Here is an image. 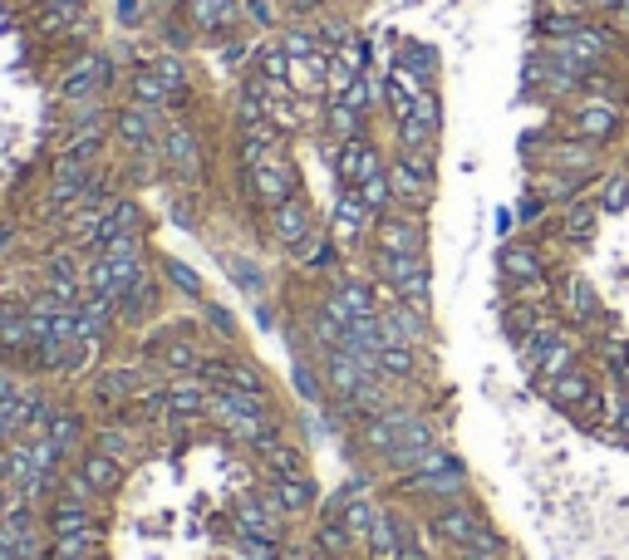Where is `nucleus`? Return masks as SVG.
Wrapping results in <instances>:
<instances>
[{
    "label": "nucleus",
    "mask_w": 629,
    "mask_h": 560,
    "mask_svg": "<svg viewBox=\"0 0 629 560\" xmlns=\"http://www.w3.org/2000/svg\"><path fill=\"white\" fill-rule=\"evenodd\" d=\"M556 310L560 319H566L570 329H580V335H605V301H600V291L586 281V276H566V281H556Z\"/></svg>",
    "instance_id": "nucleus-20"
},
{
    "label": "nucleus",
    "mask_w": 629,
    "mask_h": 560,
    "mask_svg": "<svg viewBox=\"0 0 629 560\" xmlns=\"http://www.w3.org/2000/svg\"><path fill=\"white\" fill-rule=\"evenodd\" d=\"M104 546H109V526H94V531H79V536H60V541H50L44 560H104Z\"/></svg>",
    "instance_id": "nucleus-44"
},
{
    "label": "nucleus",
    "mask_w": 629,
    "mask_h": 560,
    "mask_svg": "<svg viewBox=\"0 0 629 560\" xmlns=\"http://www.w3.org/2000/svg\"><path fill=\"white\" fill-rule=\"evenodd\" d=\"M89 432H94V418H89L79 404H60V414H54V422H50V432H44V438L60 442V452L74 462V457L89 448Z\"/></svg>",
    "instance_id": "nucleus-38"
},
{
    "label": "nucleus",
    "mask_w": 629,
    "mask_h": 560,
    "mask_svg": "<svg viewBox=\"0 0 629 560\" xmlns=\"http://www.w3.org/2000/svg\"><path fill=\"white\" fill-rule=\"evenodd\" d=\"M423 94V84L414 74H404L398 70V64H388V74H384V119L388 123H398V119H408V113H414V99Z\"/></svg>",
    "instance_id": "nucleus-43"
},
{
    "label": "nucleus",
    "mask_w": 629,
    "mask_h": 560,
    "mask_svg": "<svg viewBox=\"0 0 629 560\" xmlns=\"http://www.w3.org/2000/svg\"><path fill=\"white\" fill-rule=\"evenodd\" d=\"M595 359H600V369L615 379V374L629 364V339L615 335V329H610V335H595Z\"/></svg>",
    "instance_id": "nucleus-52"
},
{
    "label": "nucleus",
    "mask_w": 629,
    "mask_h": 560,
    "mask_svg": "<svg viewBox=\"0 0 629 560\" xmlns=\"http://www.w3.org/2000/svg\"><path fill=\"white\" fill-rule=\"evenodd\" d=\"M236 182H242L246 207L271 212V207H281L285 197H295V192H301V163H295L291 147H281V153L261 157V163L236 167Z\"/></svg>",
    "instance_id": "nucleus-7"
},
{
    "label": "nucleus",
    "mask_w": 629,
    "mask_h": 560,
    "mask_svg": "<svg viewBox=\"0 0 629 560\" xmlns=\"http://www.w3.org/2000/svg\"><path fill=\"white\" fill-rule=\"evenodd\" d=\"M163 113H153V109H139V104H113V123H109V133H113V147L119 153H139V147H153L158 139H163Z\"/></svg>",
    "instance_id": "nucleus-23"
},
{
    "label": "nucleus",
    "mask_w": 629,
    "mask_h": 560,
    "mask_svg": "<svg viewBox=\"0 0 629 560\" xmlns=\"http://www.w3.org/2000/svg\"><path fill=\"white\" fill-rule=\"evenodd\" d=\"M335 60L345 64V70H354V74H369L374 70V40L364 35V30H354V35L335 50Z\"/></svg>",
    "instance_id": "nucleus-49"
},
{
    "label": "nucleus",
    "mask_w": 629,
    "mask_h": 560,
    "mask_svg": "<svg viewBox=\"0 0 629 560\" xmlns=\"http://www.w3.org/2000/svg\"><path fill=\"white\" fill-rule=\"evenodd\" d=\"M123 74L119 60H113V50L104 44H89V50H74L70 60L60 64V74H54V99H60V109H79V104H104L123 89Z\"/></svg>",
    "instance_id": "nucleus-1"
},
{
    "label": "nucleus",
    "mask_w": 629,
    "mask_h": 560,
    "mask_svg": "<svg viewBox=\"0 0 629 560\" xmlns=\"http://www.w3.org/2000/svg\"><path fill=\"white\" fill-rule=\"evenodd\" d=\"M615 442H625V448H629V398H625V414H620V428H615Z\"/></svg>",
    "instance_id": "nucleus-63"
},
{
    "label": "nucleus",
    "mask_w": 629,
    "mask_h": 560,
    "mask_svg": "<svg viewBox=\"0 0 629 560\" xmlns=\"http://www.w3.org/2000/svg\"><path fill=\"white\" fill-rule=\"evenodd\" d=\"M414 119L428 123L433 133H443V94H438V89H423V94L414 99Z\"/></svg>",
    "instance_id": "nucleus-55"
},
{
    "label": "nucleus",
    "mask_w": 629,
    "mask_h": 560,
    "mask_svg": "<svg viewBox=\"0 0 629 560\" xmlns=\"http://www.w3.org/2000/svg\"><path fill=\"white\" fill-rule=\"evenodd\" d=\"M216 266H222V276L232 281L236 291L246 295V301H261V295H271L266 266H261L256 256H246V251H216Z\"/></svg>",
    "instance_id": "nucleus-37"
},
{
    "label": "nucleus",
    "mask_w": 629,
    "mask_h": 560,
    "mask_svg": "<svg viewBox=\"0 0 629 560\" xmlns=\"http://www.w3.org/2000/svg\"><path fill=\"white\" fill-rule=\"evenodd\" d=\"M153 384H163V379H158L143 359L139 364L119 359V364H99V369L84 379V394H89V404L109 418V414H129Z\"/></svg>",
    "instance_id": "nucleus-4"
},
{
    "label": "nucleus",
    "mask_w": 629,
    "mask_h": 560,
    "mask_svg": "<svg viewBox=\"0 0 629 560\" xmlns=\"http://www.w3.org/2000/svg\"><path fill=\"white\" fill-rule=\"evenodd\" d=\"M311 551H315V560H364V546L354 541V531L339 521L335 507H325V501H319L315 526H311Z\"/></svg>",
    "instance_id": "nucleus-28"
},
{
    "label": "nucleus",
    "mask_w": 629,
    "mask_h": 560,
    "mask_svg": "<svg viewBox=\"0 0 629 560\" xmlns=\"http://www.w3.org/2000/svg\"><path fill=\"white\" fill-rule=\"evenodd\" d=\"M605 20H610V26H615V30H620V35L629 40V0H615V6H610V16H605Z\"/></svg>",
    "instance_id": "nucleus-58"
},
{
    "label": "nucleus",
    "mask_w": 629,
    "mask_h": 560,
    "mask_svg": "<svg viewBox=\"0 0 629 560\" xmlns=\"http://www.w3.org/2000/svg\"><path fill=\"white\" fill-rule=\"evenodd\" d=\"M369 251H388V256H428V212L394 207L374 222Z\"/></svg>",
    "instance_id": "nucleus-12"
},
{
    "label": "nucleus",
    "mask_w": 629,
    "mask_h": 560,
    "mask_svg": "<svg viewBox=\"0 0 629 560\" xmlns=\"http://www.w3.org/2000/svg\"><path fill=\"white\" fill-rule=\"evenodd\" d=\"M276 560H315V551H311V546H281Z\"/></svg>",
    "instance_id": "nucleus-60"
},
{
    "label": "nucleus",
    "mask_w": 629,
    "mask_h": 560,
    "mask_svg": "<svg viewBox=\"0 0 629 560\" xmlns=\"http://www.w3.org/2000/svg\"><path fill=\"white\" fill-rule=\"evenodd\" d=\"M285 541H271V536H232L236 560H276Z\"/></svg>",
    "instance_id": "nucleus-53"
},
{
    "label": "nucleus",
    "mask_w": 629,
    "mask_h": 560,
    "mask_svg": "<svg viewBox=\"0 0 629 560\" xmlns=\"http://www.w3.org/2000/svg\"><path fill=\"white\" fill-rule=\"evenodd\" d=\"M438 442H443L438 422H433L428 414H418V418L404 428V438H398V448L388 452L384 472H388V477H404V472H414V467H418V457H428L433 448H438Z\"/></svg>",
    "instance_id": "nucleus-31"
},
{
    "label": "nucleus",
    "mask_w": 629,
    "mask_h": 560,
    "mask_svg": "<svg viewBox=\"0 0 629 560\" xmlns=\"http://www.w3.org/2000/svg\"><path fill=\"white\" fill-rule=\"evenodd\" d=\"M319 226H325V222L315 216V207H311V197H305V192H295V197H285L281 207L266 212V236L285 251V256H295V251L311 242Z\"/></svg>",
    "instance_id": "nucleus-19"
},
{
    "label": "nucleus",
    "mask_w": 629,
    "mask_h": 560,
    "mask_svg": "<svg viewBox=\"0 0 629 560\" xmlns=\"http://www.w3.org/2000/svg\"><path fill=\"white\" fill-rule=\"evenodd\" d=\"M325 153H329V177H335V187H359L364 177H374L388 167V147L374 143V139L325 143Z\"/></svg>",
    "instance_id": "nucleus-18"
},
{
    "label": "nucleus",
    "mask_w": 629,
    "mask_h": 560,
    "mask_svg": "<svg viewBox=\"0 0 629 560\" xmlns=\"http://www.w3.org/2000/svg\"><path fill=\"white\" fill-rule=\"evenodd\" d=\"M148 70L163 79L168 89L182 99V113L192 109V99H197V74H192V60L187 54H173V50H158L153 60H148Z\"/></svg>",
    "instance_id": "nucleus-39"
},
{
    "label": "nucleus",
    "mask_w": 629,
    "mask_h": 560,
    "mask_svg": "<svg viewBox=\"0 0 629 560\" xmlns=\"http://www.w3.org/2000/svg\"><path fill=\"white\" fill-rule=\"evenodd\" d=\"M374 369H379V379L394 384V388H418L423 379H433V349L384 345L374 354Z\"/></svg>",
    "instance_id": "nucleus-27"
},
{
    "label": "nucleus",
    "mask_w": 629,
    "mask_h": 560,
    "mask_svg": "<svg viewBox=\"0 0 629 560\" xmlns=\"http://www.w3.org/2000/svg\"><path fill=\"white\" fill-rule=\"evenodd\" d=\"M394 64L404 74H414L423 89H438V79H443V54H438V44H428V40H404Z\"/></svg>",
    "instance_id": "nucleus-40"
},
{
    "label": "nucleus",
    "mask_w": 629,
    "mask_h": 560,
    "mask_svg": "<svg viewBox=\"0 0 629 560\" xmlns=\"http://www.w3.org/2000/svg\"><path fill=\"white\" fill-rule=\"evenodd\" d=\"M261 491H266L271 501L285 511V521H305V517H315L319 511V482L311 472H285V477H266L261 482Z\"/></svg>",
    "instance_id": "nucleus-26"
},
{
    "label": "nucleus",
    "mask_w": 629,
    "mask_h": 560,
    "mask_svg": "<svg viewBox=\"0 0 629 560\" xmlns=\"http://www.w3.org/2000/svg\"><path fill=\"white\" fill-rule=\"evenodd\" d=\"M202 379L212 388H242V394H276L271 374L261 369V359H251L246 345L242 349H212L202 364Z\"/></svg>",
    "instance_id": "nucleus-13"
},
{
    "label": "nucleus",
    "mask_w": 629,
    "mask_h": 560,
    "mask_svg": "<svg viewBox=\"0 0 629 560\" xmlns=\"http://www.w3.org/2000/svg\"><path fill=\"white\" fill-rule=\"evenodd\" d=\"M615 379H620V384L629 388V364H625V369H620V374H615Z\"/></svg>",
    "instance_id": "nucleus-64"
},
{
    "label": "nucleus",
    "mask_w": 629,
    "mask_h": 560,
    "mask_svg": "<svg viewBox=\"0 0 629 560\" xmlns=\"http://www.w3.org/2000/svg\"><path fill=\"white\" fill-rule=\"evenodd\" d=\"M423 521H428L433 541H438L443 551H463V546H473L477 536L491 526L487 507L477 497H457V501H443V507H428L423 511Z\"/></svg>",
    "instance_id": "nucleus-11"
},
{
    "label": "nucleus",
    "mask_w": 629,
    "mask_h": 560,
    "mask_svg": "<svg viewBox=\"0 0 629 560\" xmlns=\"http://www.w3.org/2000/svg\"><path fill=\"white\" fill-rule=\"evenodd\" d=\"M517 354H521L526 374H531V384L541 388V384L560 379L566 369H576V364L586 359V335L570 329V325H551V329H541V335L526 339Z\"/></svg>",
    "instance_id": "nucleus-6"
},
{
    "label": "nucleus",
    "mask_w": 629,
    "mask_h": 560,
    "mask_svg": "<svg viewBox=\"0 0 629 560\" xmlns=\"http://www.w3.org/2000/svg\"><path fill=\"white\" fill-rule=\"evenodd\" d=\"M158 147H163V173L173 187H207V143H202L197 123H192V113H173V119L163 123V139H158Z\"/></svg>",
    "instance_id": "nucleus-2"
},
{
    "label": "nucleus",
    "mask_w": 629,
    "mask_h": 560,
    "mask_svg": "<svg viewBox=\"0 0 629 560\" xmlns=\"http://www.w3.org/2000/svg\"><path fill=\"white\" fill-rule=\"evenodd\" d=\"M359 266L379 281L384 301H414L433 310V261L428 256H388V251H364Z\"/></svg>",
    "instance_id": "nucleus-3"
},
{
    "label": "nucleus",
    "mask_w": 629,
    "mask_h": 560,
    "mask_svg": "<svg viewBox=\"0 0 629 560\" xmlns=\"http://www.w3.org/2000/svg\"><path fill=\"white\" fill-rule=\"evenodd\" d=\"M197 319H202V335L216 339V349H242V345H246V335H242V325H236L232 305L202 301V305H197Z\"/></svg>",
    "instance_id": "nucleus-42"
},
{
    "label": "nucleus",
    "mask_w": 629,
    "mask_h": 560,
    "mask_svg": "<svg viewBox=\"0 0 629 560\" xmlns=\"http://www.w3.org/2000/svg\"><path fill=\"white\" fill-rule=\"evenodd\" d=\"M285 511L266 491H242L232 507V536H271V541H285Z\"/></svg>",
    "instance_id": "nucleus-25"
},
{
    "label": "nucleus",
    "mask_w": 629,
    "mask_h": 560,
    "mask_svg": "<svg viewBox=\"0 0 629 560\" xmlns=\"http://www.w3.org/2000/svg\"><path fill=\"white\" fill-rule=\"evenodd\" d=\"M329 291L345 301V310L354 315V319H379V310H384V291H379V281L369 276V271L354 261L349 271H339L335 281H325Z\"/></svg>",
    "instance_id": "nucleus-29"
},
{
    "label": "nucleus",
    "mask_w": 629,
    "mask_h": 560,
    "mask_svg": "<svg viewBox=\"0 0 629 560\" xmlns=\"http://www.w3.org/2000/svg\"><path fill=\"white\" fill-rule=\"evenodd\" d=\"M364 560H398V521H394V507H388V501H384L379 521H374V531H369Z\"/></svg>",
    "instance_id": "nucleus-46"
},
{
    "label": "nucleus",
    "mask_w": 629,
    "mask_h": 560,
    "mask_svg": "<svg viewBox=\"0 0 629 560\" xmlns=\"http://www.w3.org/2000/svg\"><path fill=\"white\" fill-rule=\"evenodd\" d=\"M560 133H570V139H580V143L600 147V153H610V147H620L625 133H629V109L600 104V99H576V104H566Z\"/></svg>",
    "instance_id": "nucleus-8"
},
{
    "label": "nucleus",
    "mask_w": 629,
    "mask_h": 560,
    "mask_svg": "<svg viewBox=\"0 0 629 560\" xmlns=\"http://www.w3.org/2000/svg\"><path fill=\"white\" fill-rule=\"evenodd\" d=\"M168 285L163 276H158V266L148 271L143 281H133L129 291L113 301V315H119V335H133V329H148V325H158L163 319V305H168Z\"/></svg>",
    "instance_id": "nucleus-15"
},
{
    "label": "nucleus",
    "mask_w": 629,
    "mask_h": 560,
    "mask_svg": "<svg viewBox=\"0 0 629 560\" xmlns=\"http://www.w3.org/2000/svg\"><path fill=\"white\" fill-rule=\"evenodd\" d=\"M242 26L276 35V30L285 26V6L281 0H242Z\"/></svg>",
    "instance_id": "nucleus-48"
},
{
    "label": "nucleus",
    "mask_w": 629,
    "mask_h": 560,
    "mask_svg": "<svg viewBox=\"0 0 629 560\" xmlns=\"http://www.w3.org/2000/svg\"><path fill=\"white\" fill-rule=\"evenodd\" d=\"M251 310H256V329H261V335H276V329H281V305L271 301V295L251 301Z\"/></svg>",
    "instance_id": "nucleus-56"
},
{
    "label": "nucleus",
    "mask_w": 629,
    "mask_h": 560,
    "mask_svg": "<svg viewBox=\"0 0 629 560\" xmlns=\"http://www.w3.org/2000/svg\"><path fill=\"white\" fill-rule=\"evenodd\" d=\"M600 163L605 153L580 139H570V133H551L541 147H536V173H566V177H600Z\"/></svg>",
    "instance_id": "nucleus-17"
},
{
    "label": "nucleus",
    "mask_w": 629,
    "mask_h": 560,
    "mask_svg": "<svg viewBox=\"0 0 629 560\" xmlns=\"http://www.w3.org/2000/svg\"><path fill=\"white\" fill-rule=\"evenodd\" d=\"M325 226H329V236H335V242L349 251V261H359L364 251H369L374 216H369V207L359 202V192H354V187H335V197H329V216H325Z\"/></svg>",
    "instance_id": "nucleus-14"
},
{
    "label": "nucleus",
    "mask_w": 629,
    "mask_h": 560,
    "mask_svg": "<svg viewBox=\"0 0 629 560\" xmlns=\"http://www.w3.org/2000/svg\"><path fill=\"white\" fill-rule=\"evenodd\" d=\"M379 329H384L388 345H408V349H433V345H438L433 310H428V305H414V301H384Z\"/></svg>",
    "instance_id": "nucleus-16"
},
{
    "label": "nucleus",
    "mask_w": 629,
    "mask_h": 560,
    "mask_svg": "<svg viewBox=\"0 0 629 560\" xmlns=\"http://www.w3.org/2000/svg\"><path fill=\"white\" fill-rule=\"evenodd\" d=\"M20 242H26V232H20V222L16 216H0V261L10 256V251H16Z\"/></svg>",
    "instance_id": "nucleus-57"
},
{
    "label": "nucleus",
    "mask_w": 629,
    "mask_h": 560,
    "mask_svg": "<svg viewBox=\"0 0 629 560\" xmlns=\"http://www.w3.org/2000/svg\"><path fill=\"white\" fill-rule=\"evenodd\" d=\"M570 6H580V10H586V16H600V10H605V16H610V6H615V0H570Z\"/></svg>",
    "instance_id": "nucleus-61"
},
{
    "label": "nucleus",
    "mask_w": 629,
    "mask_h": 560,
    "mask_svg": "<svg viewBox=\"0 0 629 560\" xmlns=\"http://www.w3.org/2000/svg\"><path fill=\"white\" fill-rule=\"evenodd\" d=\"M123 104H139V109H153V113H163V119H173V113H182V99L173 94V89L163 84L148 64H133L129 74H123Z\"/></svg>",
    "instance_id": "nucleus-30"
},
{
    "label": "nucleus",
    "mask_w": 629,
    "mask_h": 560,
    "mask_svg": "<svg viewBox=\"0 0 629 560\" xmlns=\"http://www.w3.org/2000/svg\"><path fill=\"white\" fill-rule=\"evenodd\" d=\"M319 133H325V143L369 139V119L354 113L349 104H339V99H319Z\"/></svg>",
    "instance_id": "nucleus-41"
},
{
    "label": "nucleus",
    "mask_w": 629,
    "mask_h": 560,
    "mask_svg": "<svg viewBox=\"0 0 629 560\" xmlns=\"http://www.w3.org/2000/svg\"><path fill=\"white\" fill-rule=\"evenodd\" d=\"M497 276H501V291H517V285H551L556 271H551L546 246H536V236H531V242H501Z\"/></svg>",
    "instance_id": "nucleus-21"
},
{
    "label": "nucleus",
    "mask_w": 629,
    "mask_h": 560,
    "mask_svg": "<svg viewBox=\"0 0 629 560\" xmlns=\"http://www.w3.org/2000/svg\"><path fill=\"white\" fill-rule=\"evenodd\" d=\"M541 394H546V404H551L560 418H570V422H576L580 432H595V438H605V432H600V422H595V408H600L605 384H600V374H595L586 359H580L576 369H566V374H560V379L541 384Z\"/></svg>",
    "instance_id": "nucleus-5"
},
{
    "label": "nucleus",
    "mask_w": 629,
    "mask_h": 560,
    "mask_svg": "<svg viewBox=\"0 0 629 560\" xmlns=\"http://www.w3.org/2000/svg\"><path fill=\"white\" fill-rule=\"evenodd\" d=\"M251 457H256V467H261V477H285V472H311V452H305V442H301V432H291V428H276V432H266V438L251 448Z\"/></svg>",
    "instance_id": "nucleus-24"
},
{
    "label": "nucleus",
    "mask_w": 629,
    "mask_h": 560,
    "mask_svg": "<svg viewBox=\"0 0 629 560\" xmlns=\"http://www.w3.org/2000/svg\"><path fill=\"white\" fill-rule=\"evenodd\" d=\"M319 6H325V10H339V16H354L364 0H319Z\"/></svg>",
    "instance_id": "nucleus-62"
},
{
    "label": "nucleus",
    "mask_w": 629,
    "mask_h": 560,
    "mask_svg": "<svg viewBox=\"0 0 629 560\" xmlns=\"http://www.w3.org/2000/svg\"><path fill=\"white\" fill-rule=\"evenodd\" d=\"M418 414H423L418 404H404V398H398V404L388 408V414L354 422V428H349V452L359 457V462H369V467H379V472H384L388 452L398 448V438H404V428H408V422H414Z\"/></svg>",
    "instance_id": "nucleus-9"
},
{
    "label": "nucleus",
    "mask_w": 629,
    "mask_h": 560,
    "mask_svg": "<svg viewBox=\"0 0 629 560\" xmlns=\"http://www.w3.org/2000/svg\"><path fill=\"white\" fill-rule=\"evenodd\" d=\"M153 266H158V276H163L168 291H173L177 301H187L192 310H197L202 301H212V291H207V281H202V271H197V266H187V261L168 256V251H158Z\"/></svg>",
    "instance_id": "nucleus-35"
},
{
    "label": "nucleus",
    "mask_w": 629,
    "mask_h": 560,
    "mask_svg": "<svg viewBox=\"0 0 629 560\" xmlns=\"http://www.w3.org/2000/svg\"><path fill=\"white\" fill-rule=\"evenodd\" d=\"M600 207H595L590 197H576L570 207H556V242L560 246H590L595 242V232H600Z\"/></svg>",
    "instance_id": "nucleus-34"
},
{
    "label": "nucleus",
    "mask_w": 629,
    "mask_h": 560,
    "mask_svg": "<svg viewBox=\"0 0 629 560\" xmlns=\"http://www.w3.org/2000/svg\"><path fill=\"white\" fill-rule=\"evenodd\" d=\"M109 16L123 35H143V30H153L158 10H153V0H109Z\"/></svg>",
    "instance_id": "nucleus-45"
},
{
    "label": "nucleus",
    "mask_w": 629,
    "mask_h": 560,
    "mask_svg": "<svg viewBox=\"0 0 629 560\" xmlns=\"http://www.w3.org/2000/svg\"><path fill=\"white\" fill-rule=\"evenodd\" d=\"M89 448H99V452L119 457L123 467H133V457H139V448H143V428L129 414H109V418L94 422V432H89Z\"/></svg>",
    "instance_id": "nucleus-32"
},
{
    "label": "nucleus",
    "mask_w": 629,
    "mask_h": 560,
    "mask_svg": "<svg viewBox=\"0 0 629 560\" xmlns=\"http://www.w3.org/2000/svg\"><path fill=\"white\" fill-rule=\"evenodd\" d=\"M168 222L182 226V232H202V207H197V187H177L173 207H168Z\"/></svg>",
    "instance_id": "nucleus-51"
},
{
    "label": "nucleus",
    "mask_w": 629,
    "mask_h": 560,
    "mask_svg": "<svg viewBox=\"0 0 629 560\" xmlns=\"http://www.w3.org/2000/svg\"><path fill=\"white\" fill-rule=\"evenodd\" d=\"M354 192H359V202L369 207L374 222H379L384 212H394V192H388V167H384V173H374V177H364Z\"/></svg>",
    "instance_id": "nucleus-50"
},
{
    "label": "nucleus",
    "mask_w": 629,
    "mask_h": 560,
    "mask_svg": "<svg viewBox=\"0 0 629 560\" xmlns=\"http://www.w3.org/2000/svg\"><path fill=\"white\" fill-rule=\"evenodd\" d=\"M40 517H44V531H50V541H60V536H79V531H94V526H109V521H104L109 507L54 491V497L40 507Z\"/></svg>",
    "instance_id": "nucleus-22"
},
{
    "label": "nucleus",
    "mask_w": 629,
    "mask_h": 560,
    "mask_svg": "<svg viewBox=\"0 0 629 560\" xmlns=\"http://www.w3.org/2000/svg\"><path fill=\"white\" fill-rule=\"evenodd\" d=\"M388 192H394V207L428 212L438 202V157L388 147Z\"/></svg>",
    "instance_id": "nucleus-10"
},
{
    "label": "nucleus",
    "mask_w": 629,
    "mask_h": 560,
    "mask_svg": "<svg viewBox=\"0 0 629 560\" xmlns=\"http://www.w3.org/2000/svg\"><path fill=\"white\" fill-rule=\"evenodd\" d=\"M291 388H295V404H301L305 414H325V408H329V388H325V374H319L315 354L295 349V359H291Z\"/></svg>",
    "instance_id": "nucleus-36"
},
{
    "label": "nucleus",
    "mask_w": 629,
    "mask_h": 560,
    "mask_svg": "<svg viewBox=\"0 0 629 560\" xmlns=\"http://www.w3.org/2000/svg\"><path fill=\"white\" fill-rule=\"evenodd\" d=\"M546 216H551V202L541 197V192H526V197L517 202V226H526V232H536V226H546Z\"/></svg>",
    "instance_id": "nucleus-54"
},
{
    "label": "nucleus",
    "mask_w": 629,
    "mask_h": 560,
    "mask_svg": "<svg viewBox=\"0 0 629 560\" xmlns=\"http://www.w3.org/2000/svg\"><path fill=\"white\" fill-rule=\"evenodd\" d=\"M30 10H44V6H70V10H89V0H26Z\"/></svg>",
    "instance_id": "nucleus-59"
},
{
    "label": "nucleus",
    "mask_w": 629,
    "mask_h": 560,
    "mask_svg": "<svg viewBox=\"0 0 629 560\" xmlns=\"http://www.w3.org/2000/svg\"><path fill=\"white\" fill-rule=\"evenodd\" d=\"M595 207L600 212H625L629 207V167H610V173H600V182H595Z\"/></svg>",
    "instance_id": "nucleus-47"
},
{
    "label": "nucleus",
    "mask_w": 629,
    "mask_h": 560,
    "mask_svg": "<svg viewBox=\"0 0 629 560\" xmlns=\"http://www.w3.org/2000/svg\"><path fill=\"white\" fill-rule=\"evenodd\" d=\"M74 472L99 491V501H119L123 487H129V467H123L119 457L99 452V448H84V452H79V457H74Z\"/></svg>",
    "instance_id": "nucleus-33"
}]
</instances>
